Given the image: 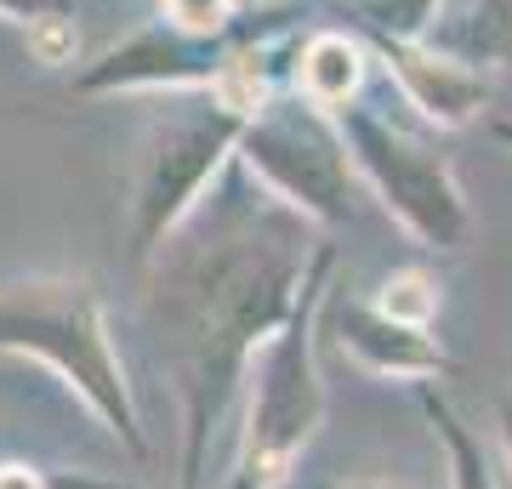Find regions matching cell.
I'll return each instance as SVG.
<instances>
[{
	"label": "cell",
	"mask_w": 512,
	"mask_h": 489,
	"mask_svg": "<svg viewBox=\"0 0 512 489\" xmlns=\"http://www.w3.org/2000/svg\"><path fill=\"white\" fill-rule=\"evenodd\" d=\"M154 256L160 262L148 285V325L183 393V478L194 484L205 438L234 393L239 364L251 359L262 330H274L291 302L302 251H296V228L279 211H256L251 200L228 205V188H222V200L194 205Z\"/></svg>",
	"instance_id": "6da1fadb"
},
{
	"label": "cell",
	"mask_w": 512,
	"mask_h": 489,
	"mask_svg": "<svg viewBox=\"0 0 512 489\" xmlns=\"http://www.w3.org/2000/svg\"><path fill=\"white\" fill-rule=\"evenodd\" d=\"M0 353H35L40 364H52L109 421V433L126 438L131 455H148L137 399L126 387V364L109 342L103 296L92 290V279L40 273V279L0 285Z\"/></svg>",
	"instance_id": "7a4b0ae2"
},
{
	"label": "cell",
	"mask_w": 512,
	"mask_h": 489,
	"mask_svg": "<svg viewBox=\"0 0 512 489\" xmlns=\"http://www.w3.org/2000/svg\"><path fill=\"white\" fill-rule=\"evenodd\" d=\"M239 137V114H171L165 126L148 131L137 177H131V251L154 256L165 234L200 205L205 177L217 171L228 143Z\"/></svg>",
	"instance_id": "3957f363"
},
{
	"label": "cell",
	"mask_w": 512,
	"mask_h": 489,
	"mask_svg": "<svg viewBox=\"0 0 512 489\" xmlns=\"http://www.w3.org/2000/svg\"><path fill=\"white\" fill-rule=\"evenodd\" d=\"M319 421V381H313V347H308V302L291 313V330L268 353L256 376V404H251V433L239 455L234 489H274L302 450V438Z\"/></svg>",
	"instance_id": "277c9868"
},
{
	"label": "cell",
	"mask_w": 512,
	"mask_h": 489,
	"mask_svg": "<svg viewBox=\"0 0 512 489\" xmlns=\"http://www.w3.org/2000/svg\"><path fill=\"white\" fill-rule=\"evenodd\" d=\"M245 160L262 165L285 194L313 211H336V143L302 114H274L245 131Z\"/></svg>",
	"instance_id": "5b68a950"
},
{
	"label": "cell",
	"mask_w": 512,
	"mask_h": 489,
	"mask_svg": "<svg viewBox=\"0 0 512 489\" xmlns=\"http://www.w3.org/2000/svg\"><path fill=\"white\" fill-rule=\"evenodd\" d=\"M296 80H302V91H308V103H342L353 91V80H359V57H353L348 40H336V35H319L302 52V69H296Z\"/></svg>",
	"instance_id": "8992f818"
},
{
	"label": "cell",
	"mask_w": 512,
	"mask_h": 489,
	"mask_svg": "<svg viewBox=\"0 0 512 489\" xmlns=\"http://www.w3.org/2000/svg\"><path fill=\"white\" fill-rule=\"evenodd\" d=\"M160 12H165V23H177L188 35H211V29L228 23L234 0H160Z\"/></svg>",
	"instance_id": "52a82bcc"
},
{
	"label": "cell",
	"mask_w": 512,
	"mask_h": 489,
	"mask_svg": "<svg viewBox=\"0 0 512 489\" xmlns=\"http://www.w3.org/2000/svg\"><path fill=\"white\" fill-rule=\"evenodd\" d=\"M0 18L35 29L40 18H74V12H69V0H0Z\"/></svg>",
	"instance_id": "ba28073f"
},
{
	"label": "cell",
	"mask_w": 512,
	"mask_h": 489,
	"mask_svg": "<svg viewBox=\"0 0 512 489\" xmlns=\"http://www.w3.org/2000/svg\"><path fill=\"white\" fill-rule=\"evenodd\" d=\"M0 489H52L35 467H0Z\"/></svg>",
	"instance_id": "9c48e42d"
}]
</instances>
